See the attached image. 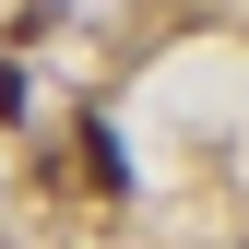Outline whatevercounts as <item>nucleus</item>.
I'll use <instances>...</instances> for the list:
<instances>
[{"label":"nucleus","instance_id":"nucleus-1","mask_svg":"<svg viewBox=\"0 0 249 249\" xmlns=\"http://www.w3.org/2000/svg\"><path fill=\"white\" fill-rule=\"evenodd\" d=\"M12 107H24V71H12V59H0V119H12Z\"/></svg>","mask_w":249,"mask_h":249}]
</instances>
